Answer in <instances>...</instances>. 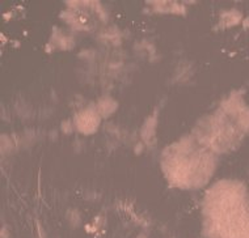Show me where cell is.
<instances>
[{"instance_id":"3","label":"cell","mask_w":249,"mask_h":238,"mask_svg":"<svg viewBox=\"0 0 249 238\" xmlns=\"http://www.w3.org/2000/svg\"><path fill=\"white\" fill-rule=\"evenodd\" d=\"M249 132V107L240 96L232 94L219 110L205 117L196 127L194 136L215 153L236 148Z\"/></svg>"},{"instance_id":"1","label":"cell","mask_w":249,"mask_h":238,"mask_svg":"<svg viewBox=\"0 0 249 238\" xmlns=\"http://www.w3.org/2000/svg\"><path fill=\"white\" fill-rule=\"evenodd\" d=\"M206 238H249V192L239 181H219L203 202Z\"/></svg>"},{"instance_id":"2","label":"cell","mask_w":249,"mask_h":238,"mask_svg":"<svg viewBox=\"0 0 249 238\" xmlns=\"http://www.w3.org/2000/svg\"><path fill=\"white\" fill-rule=\"evenodd\" d=\"M216 162V153L190 135L164 149L161 168L171 185L190 190L203 187L210 181Z\"/></svg>"},{"instance_id":"4","label":"cell","mask_w":249,"mask_h":238,"mask_svg":"<svg viewBox=\"0 0 249 238\" xmlns=\"http://www.w3.org/2000/svg\"><path fill=\"white\" fill-rule=\"evenodd\" d=\"M99 113L96 110H92V107L87 109L86 111L80 113V115L76 117L77 128L83 132H93L99 126Z\"/></svg>"}]
</instances>
